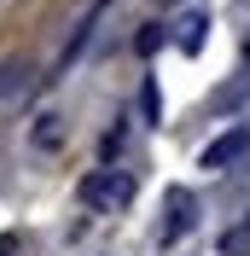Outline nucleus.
I'll list each match as a JSON object with an SVG mask.
<instances>
[{"mask_svg": "<svg viewBox=\"0 0 250 256\" xmlns=\"http://www.w3.org/2000/svg\"><path fill=\"white\" fill-rule=\"evenodd\" d=\"M82 204L110 216V210H128L134 204V175L128 169H105V175H88L82 180Z\"/></svg>", "mask_w": 250, "mask_h": 256, "instance_id": "nucleus-1", "label": "nucleus"}, {"mask_svg": "<svg viewBox=\"0 0 250 256\" xmlns=\"http://www.w3.org/2000/svg\"><path fill=\"white\" fill-rule=\"evenodd\" d=\"M250 158V128H233L227 140H216L210 152H204V169H233V163Z\"/></svg>", "mask_w": 250, "mask_h": 256, "instance_id": "nucleus-2", "label": "nucleus"}, {"mask_svg": "<svg viewBox=\"0 0 250 256\" xmlns=\"http://www.w3.org/2000/svg\"><path fill=\"white\" fill-rule=\"evenodd\" d=\"M192 192H169V198H163V216H169V222H163V239H180V233H186L192 227Z\"/></svg>", "mask_w": 250, "mask_h": 256, "instance_id": "nucleus-3", "label": "nucleus"}, {"mask_svg": "<svg viewBox=\"0 0 250 256\" xmlns=\"http://www.w3.org/2000/svg\"><path fill=\"white\" fill-rule=\"evenodd\" d=\"M204 30H210V24H204V12H192L186 24H180V52H198V47H204Z\"/></svg>", "mask_w": 250, "mask_h": 256, "instance_id": "nucleus-4", "label": "nucleus"}, {"mask_svg": "<svg viewBox=\"0 0 250 256\" xmlns=\"http://www.w3.org/2000/svg\"><path fill=\"white\" fill-rule=\"evenodd\" d=\"M221 250H233V256H238V250H250V216L233 227V233H227V239H221Z\"/></svg>", "mask_w": 250, "mask_h": 256, "instance_id": "nucleus-5", "label": "nucleus"}, {"mask_svg": "<svg viewBox=\"0 0 250 256\" xmlns=\"http://www.w3.org/2000/svg\"><path fill=\"white\" fill-rule=\"evenodd\" d=\"M140 111H146V122H157V82L140 88Z\"/></svg>", "mask_w": 250, "mask_h": 256, "instance_id": "nucleus-6", "label": "nucleus"}, {"mask_svg": "<svg viewBox=\"0 0 250 256\" xmlns=\"http://www.w3.org/2000/svg\"><path fill=\"white\" fill-rule=\"evenodd\" d=\"M18 76H24V64H6V70H0V94H12V88H18Z\"/></svg>", "mask_w": 250, "mask_h": 256, "instance_id": "nucleus-7", "label": "nucleus"}, {"mask_svg": "<svg viewBox=\"0 0 250 256\" xmlns=\"http://www.w3.org/2000/svg\"><path fill=\"white\" fill-rule=\"evenodd\" d=\"M18 250V239H12V233H6V239H0V256H12Z\"/></svg>", "mask_w": 250, "mask_h": 256, "instance_id": "nucleus-8", "label": "nucleus"}, {"mask_svg": "<svg viewBox=\"0 0 250 256\" xmlns=\"http://www.w3.org/2000/svg\"><path fill=\"white\" fill-rule=\"evenodd\" d=\"M244 64H250V35H244Z\"/></svg>", "mask_w": 250, "mask_h": 256, "instance_id": "nucleus-9", "label": "nucleus"}]
</instances>
